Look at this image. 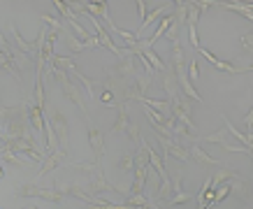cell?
I'll list each match as a JSON object with an SVG mask.
<instances>
[{"instance_id":"1","label":"cell","mask_w":253,"mask_h":209,"mask_svg":"<svg viewBox=\"0 0 253 209\" xmlns=\"http://www.w3.org/2000/svg\"><path fill=\"white\" fill-rule=\"evenodd\" d=\"M0 144H5L7 149L17 151V154H26L33 163H42L47 154L42 151V147L35 142V137H19V139H7V137H0Z\"/></svg>"},{"instance_id":"2","label":"cell","mask_w":253,"mask_h":209,"mask_svg":"<svg viewBox=\"0 0 253 209\" xmlns=\"http://www.w3.org/2000/svg\"><path fill=\"white\" fill-rule=\"evenodd\" d=\"M14 195H17V198H42V200H49V202H61V198H63L61 191H56V188H40L35 183L17 186V188H14Z\"/></svg>"},{"instance_id":"3","label":"cell","mask_w":253,"mask_h":209,"mask_svg":"<svg viewBox=\"0 0 253 209\" xmlns=\"http://www.w3.org/2000/svg\"><path fill=\"white\" fill-rule=\"evenodd\" d=\"M49 121H51V128L56 132V137H58V147L63 151H68V119H65V114L58 112V109H53L49 114Z\"/></svg>"},{"instance_id":"4","label":"cell","mask_w":253,"mask_h":209,"mask_svg":"<svg viewBox=\"0 0 253 209\" xmlns=\"http://www.w3.org/2000/svg\"><path fill=\"white\" fill-rule=\"evenodd\" d=\"M9 33H12V37H14V42H17L19 52L26 53L28 58H35L37 53L42 52V49H40V44H37V40H35V42H26V40L21 37V33H19L17 24H9Z\"/></svg>"},{"instance_id":"5","label":"cell","mask_w":253,"mask_h":209,"mask_svg":"<svg viewBox=\"0 0 253 209\" xmlns=\"http://www.w3.org/2000/svg\"><path fill=\"white\" fill-rule=\"evenodd\" d=\"M156 139L160 142V147H163V151H165V156H175L177 160H188V158H191L188 149H183L181 144H177L175 139L163 137V135H158V132H156Z\"/></svg>"},{"instance_id":"6","label":"cell","mask_w":253,"mask_h":209,"mask_svg":"<svg viewBox=\"0 0 253 209\" xmlns=\"http://www.w3.org/2000/svg\"><path fill=\"white\" fill-rule=\"evenodd\" d=\"M88 19H91V24H93V28H96L98 44H102L105 49H109V52H112V53H116V58H121V56H123V53H126V52H121V49H119V47L114 44V40H112V37H109V33H107L105 28H102V24H100L98 19H93V17H88Z\"/></svg>"},{"instance_id":"7","label":"cell","mask_w":253,"mask_h":209,"mask_svg":"<svg viewBox=\"0 0 253 209\" xmlns=\"http://www.w3.org/2000/svg\"><path fill=\"white\" fill-rule=\"evenodd\" d=\"M65 158H68V151H63V149H56V151H51V154H47L42 170L37 172V179H42V177H47V174L51 172L53 167L63 165V163H65Z\"/></svg>"},{"instance_id":"8","label":"cell","mask_w":253,"mask_h":209,"mask_svg":"<svg viewBox=\"0 0 253 209\" xmlns=\"http://www.w3.org/2000/svg\"><path fill=\"white\" fill-rule=\"evenodd\" d=\"M188 154H191L193 160H195V163H200L202 167H223V163H221L218 158L209 156V154H207L200 144H193V147L188 149Z\"/></svg>"},{"instance_id":"9","label":"cell","mask_w":253,"mask_h":209,"mask_svg":"<svg viewBox=\"0 0 253 209\" xmlns=\"http://www.w3.org/2000/svg\"><path fill=\"white\" fill-rule=\"evenodd\" d=\"M61 88H63V93L68 96V100L77 104L79 109H81V114H84V116L88 119V104H86V100H84V96H81V91H79V88L75 86L72 81H68V84H63Z\"/></svg>"},{"instance_id":"10","label":"cell","mask_w":253,"mask_h":209,"mask_svg":"<svg viewBox=\"0 0 253 209\" xmlns=\"http://www.w3.org/2000/svg\"><path fill=\"white\" fill-rule=\"evenodd\" d=\"M88 144L93 149V154H96V163H100V158L105 154V137H102V132L98 131V128H88Z\"/></svg>"},{"instance_id":"11","label":"cell","mask_w":253,"mask_h":209,"mask_svg":"<svg viewBox=\"0 0 253 209\" xmlns=\"http://www.w3.org/2000/svg\"><path fill=\"white\" fill-rule=\"evenodd\" d=\"M28 121L37 131V137H44V112L37 104H28Z\"/></svg>"},{"instance_id":"12","label":"cell","mask_w":253,"mask_h":209,"mask_svg":"<svg viewBox=\"0 0 253 209\" xmlns=\"http://www.w3.org/2000/svg\"><path fill=\"white\" fill-rule=\"evenodd\" d=\"M165 14H172V7H167V5H163V7H158V9H153V12H151V14H149L147 19H144V21H142L140 24V30H137V40H140V33L142 30H144V28H149V26H153V24H156V21H160V19L165 17Z\"/></svg>"},{"instance_id":"13","label":"cell","mask_w":253,"mask_h":209,"mask_svg":"<svg viewBox=\"0 0 253 209\" xmlns=\"http://www.w3.org/2000/svg\"><path fill=\"white\" fill-rule=\"evenodd\" d=\"M163 88L167 91V100H175L179 96V84H177V77H175V72H172V68L163 72Z\"/></svg>"},{"instance_id":"14","label":"cell","mask_w":253,"mask_h":209,"mask_svg":"<svg viewBox=\"0 0 253 209\" xmlns=\"http://www.w3.org/2000/svg\"><path fill=\"white\" fill-rule=\"evenodd\" d=\"M0 160H7L9 165H14V167H28V165H30L28 160H24V158L19 156L17 151L7 149L5 144H0Z\"/></svg>"},{"instance_id":"15","label":"cell","mask_w":253,"mask_h":209,"mask_svg":"<svg viewBox=\"0 0 253 209\" xmlns=\"http://www.w3.org/2000/svg\"><path fill=\"white\" fill-rule=\"evenodd\" d=\"M84 7H86V14L93 19H105L107 24L112 21V17H109V12H107V2H84Z\"/></svg>"},{"instance_id":"16","label":"cell","mask_w":253,"mask_h":209,"mask_svg":"<svg viewBox=\"0 0 253 209\" xmlns=\"http://www.w3.org/2000/svg\"><path fill=\"white\" fill-rule=\"evenodd\" d=\"M0 70H5V72H9L12 77L17 79L19 84L24 86V79H21V72H19L17 68H14V63H12V56H7V53H2V49H0Z\"/></svg>"},{"instance_id":"17","label":"cell","mask_w":253,"mask_h":209,"mask_svg":"<svg viewBox=\"0 0 253 209\" xmlns=\"http://www.w3.org/2000/svg\"><path fill=\"white\" fill-rule=\"evenodd\" d=\"M135 49H137V47H135ZM140 52L144 53V58H147L149 65H151V68L156 70V72H165V70H170V65L160 61V58L156 56V52H153V49H140Z\"/></svg>"},{"instance_id":"18","label":"cell","mask_w":253,"mask_h":209,"mask_svg":"<svg viewBox=\"0 0 253 209\" xmlns=\"http://www.w3.org/2000/svg\"><path fill=\"white\" fill-rule=\"evenodd\" d=\"M128 123H130V116H128V107L123 103V104H119V119H116V123L112 126V132H126Z\"/></svg>"},{"instance_id":"19","label":"cell","mask_w":253,"mask_h":209,"mask_svg":"<svg viewBox=\"0 0 253 209\" xmlns=\"http://www.w3.org/2000/svg\"><path fill=\"white\" fill-rule=\"evenodd\" d=\"M223 126H226V131L230 132L232 137L239 139V142H242V144H244L246 149H251V135H246V132H242V131H237L235 126H232V123L228 121V116H223Z\"/></svg>"},{"instance_id":"20","label":"cell","mask_w":253,"mask_h":209,"mask_svg":"<svg viewBox=\"0 0 253 209\" xmlns=\"http://www.w3.org/2000/svg\"><path fill=\"white\" fill-rule=\"evenodd\" d=\"M221 9H232V12H239V14H244L249 21L253 19V9L251 5H239V2H216Z\"/></svg>"},{"instance_id":"21","label":"cell","mask_w":253,"mask_h":209,"mask_svg":"<svg viewBox=\"0 0 253 209\" xmlns=\"http://www.w3.org/2000/svg\"><path fill=\"white\" fill-rule=\"evenodd\" d=\"M175 65H186V56H183V49L179 40L172 42V65L170 68H175Z\"/></svg>"},{"instance_id":"22","label":"cell","mask_w":253,"mask_h":209,"mask_svg":"<svg viewBox=\"0 0 253 209\" xmlns=\"http://www.w3.org/2000/svg\"><path fill=\"white\" fill-rule=\"evenodd\" d=\"M51 5H53V7H56V9H58V12L63 14V19H65V24H72V21H75V14L70 12V7H68V2H63V0H53Z\"/></svg>"},{"instance_id":"23","label":"cell","mask_w":253,"mask_h":209,"mask_svg":"<svg viewBox=\"0 0 253 209\" xmlns=\"http://www.w3.org/2000/svg\"><path fill=\"white\" fill-rule=\"evenodd\" d=\"M72 75H75V77H77L79 81L84 84V88H86V93H88L91 98H93V88H96V84H93V79H88L86 75H81V72H79V68L72 70Z\"/></svg>"},{"instance_id":"24","label":"cell","mask_w":253,"mask_h":209,"mask_svg":"<svg viewBox=\"0 0 253 209\" xmlns=\"http://www.w3.org/2000/svg\"><path fill=\"white\" fill-rule=\"evenodd\" d=\"M119 167H121V172H130V170H135V156H132V154H123L121 160H119Z\"/></svg>"},{"instance_id":"25","label":"cell","mask_w":253,"mask_h":209,"mask_svg":"<svg viewBox=\"0 0 253 209\" xmlns=\"http://www.w3.org/2000/svg\"><path fill=\"white\" fill-rule=\"evenodd\" d=\"M193 200V195L191 193H177V195H172V198H170V200H167V205H170V207H177V205H183V202H191Z\"/></svg>"},{"instance_id":"26","label":"cell","mask_w":253,"mask_h":209,"mask_svg":"<svg viewBox=\"0 0 253 209\" xmlns=\"http://www.w3.org/2000/svg\"><path fill=\"white\" fill-rule=\"evenodd\" d=\"M226 137H228V131L223 128V131H218V132L204 135V142H214V144H226Z\"/></svg>"},{"instance_id":"27","label":"cell","mask_w":253,"mask_h":209,"mask_svg":"<svg viewBox=\"0 0 253 209\" xmlns=\"http://www.w3.org/2000/svg\"><path fill=\"white\" fill-rule=\"evenodd\" d=\"M186 19H188V26H195V24H198V19H200V9H198L195 2H188V14H186Z\"/></svg>"},{"instance_id":"28","label":"cell","mask_w":253,"mask_h":209,"mask_svg":"<svg viewBox=\"0 0 253 209\" xmlns=\"http://www.w3.org/2000/svg\"><path fill=\"white\" fill-rule=\"evenodd\" d=\"M42 21H44V24H49V26H51L53 30H56V33H58V30H65V26H63V21H58V19H56V17H49V14H42Z\"/></svg>"},{"instance_id":"29","label":"cell","mask_w":253,"mask_h":209,"mask_svg":"<svg viewBox=\"0 0 253 209\" xmlns=\"http://www.w3.org/2000/svg\"><path fill=\"white\" fill-rule=\"evenodd\" d=\"M188 42H191L193 49H200L202 44L198 40V26H188Z\"/></svg>"},{"instance_id":"30","label":"cell","mask_w":253,"mask_h":209,"mask_svg":"<svg viewBox=\"0 0 253 209\" xmlns=\"http://www.w3.org/2000/svg\"><path fill=\"white\" fill-rule=\"evenodd\" d=\"M126 132H128V135H130L132 139H135V142H137V144H140L142 142V135H140V126H137V123H128V128H126Z\"/></svg>"},{"instance_id":"31","label":"cell","mask_w":253,"mask_h":209,"mask_svg":"<svg viewBox=\"0 0 253 209\" xmlns=\"http://www.w3.org/2000/svg\"><path fill=\"white\" fill-rule=\"evenodd\" d=\"M100 100H102V104H105V107H116V98H114V93L109 91V88H105V91H102V98H100Z\"/></svg>"},{"instance_id":"32","label":"cell","mask_w":253,"mask_h":209,"mask_svg":"<svg viewBox=\"0 0 253 209\" xmlns=\"http://www.w3.org/2000/svg\"><path fill=\"white\" fill-rule=\"evenodd\" d=\"M198 75H200V63L193 58L191 65H188V75H186V77H188V81H193V79H198Z\"/></svg>"},{"instance_id":"33","label":"cell","mask_w":253,"mask_h":209,"mask_svg":"<svg viewBox=\"0 0 253 209\" xmlns=\"http://www.w3.org/2000/svg\"><path fill=\"white\" fill-rule=\"evenodd\" d=\"M226 198H230V183H223L221 188H216V198L214 200L221 202V200H226Z\"/></svg>"},{"instance_id":"34","label":"cell","mask_w":253,"mask_h":209,"mask_svg":"<svg viewBox=\"0 0 253 209\" xmlns=\"http://www.w3.org/2000/svg\"><path fill=\"white\" fill-rule=\"evenodd\" d=\"M172 195H177V193H183V186H181V174H177L175 179H172Z\"/></svg>"},{"instance_id":"35","label":"cell","mask_w":253,"mask_h":209,"mask_svg":"<svg viewBox=\"0 0 253 209\" xmlns=\"http://www.w3.org/2000/svg\"><path fill=\"white\" fill-rule=\"evenodd\" d=\"M135 5H137V12H140V19L144 21V19H147V2H144V0H137Z\"/></svg>"},{"instance_id":"36","label":"cell","mask_w":253,"mask_h":209,"mask_svg":"<svg viewBox=\"0 0 253 209\" xmlns=\"http://www.w3.org/2000/svg\"><path fill=\"white\" fill-rule=\"evenodd\" d=\"M251 40H253V35H251V33H246L244 37H242V44H244V49H246V52H251V47H253Z\"/></svg>"},{"instance_id":"37","label":"cell","mask_w":253,"mask_h":209,"mask_svg":"<svg viewBox=\"0 0 253 209\" xmlns=\"http://www.w3.org/2000/svg\"><path fill=\"white\" fill-rule=\"evenodd\" d=\"M253 109H249V112H246V119H244V123H246V135H251V123H253Z\"/></svg>"},{"instance_id":"38","label":"cell","mask_w":253,"mask_h":209,"mask_svg":"<svg viewBox=\"0 0 253 209\" xmlns=\"http://www.w3.org/2000/svg\"><path fill=\"white\" fill-rule=\"evenodd\" d=\"M2 177H5V170H2V165H0V179H2Z\"/></svg>"},{"instance_id":"39","label":"cell","mask_w":253,"mask_h":209,"mask_svg":"<svg viewBox=\"0 0 253 209\" xmlns=\"http://www.w3.org/2000/svg\"><path fill=\"white\" fill-rule=\"evenodd\" d=\"M0 121H2V107H0Z\"/></svg>"}]
</instances>
